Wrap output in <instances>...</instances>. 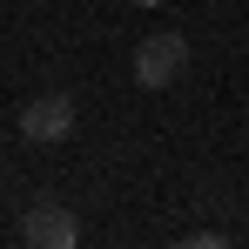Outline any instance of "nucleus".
<instances>
[{
	"label": "nucleus",
	"mask_w": 249,
	"mask_h": 249,
	"mask_svg": "<svg viewBox=\"0 0 249 249\" xmlns=\"http://www.w3.org/2000/svg\"><path fill=\"white\" fill-rule=\"evenodd\" d=\"M20 243L27 249H81V215L68 202H34L20 215Z\"/></svg>",
	"instance_id": "nucleus-1"
},
{
	"label": "nucleus",
	"mask_w": 249,
	"mask_h": 249,
	"mask_svg": "<svg viewBox=\"0 0 249 249\" xmlns=\"http://www.w3.org/2000/svg\"><path fill=\"white\" fill-rule=\"evenodd\" d=\"M182 68H189V41L182 34H148V41L135 47V81L142 88H168V81H182Z\"/></svg>",
	"instance_id": "nucleus-2"
},
{
	"label": "nucleus",
	"mask_w": 249,
	"mask_h": 249,
	"mask_svg": "<svg viewBox=\"0 0 249 249\" xmlns=\"http://www.w3.org/2000/svg\"><path fill=\"white\" fill-rule=\"evenodd\" d=\"M14 128H20V142H34V148L68 142V135H74V101H68V94H34Z\"/></svg>",
	"instance_id": "nucleus-3"
},
{
	"label": "nucleus",
	"mask_w": 249,
	"mask_h": 249,
	"mask_svg": "<svg viewBox=\"0 0 249 249\" xmlns=\"http://www.w3.org/2000/svg\"><path fill=\"white\" fill-rule=\"evenodd\" d=\"M175 249H229V243H222L215 229H202V236H182V243H175Z\"/></svg>",
	"instance_id": "nucleus-4"
},
{
	"label": "nucleus",
	"mask_w": 249,
	"mask_h": 249,
	"mask_svg": "<svg viewBox=\"0 0 249 249\" xmlns=\"http://www.w3.org/2000/svg\"><path fill=\"white\" fill-rule=\"evenodd\" d=\"M135 7H162V0H135Z\"/></svg>",
	"instance_id": "nucleus-5"
}]
</instances>
